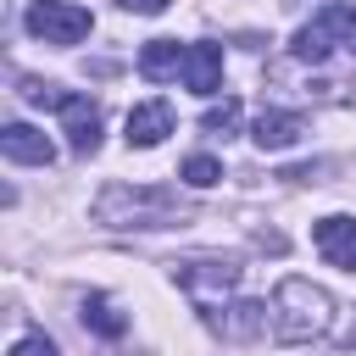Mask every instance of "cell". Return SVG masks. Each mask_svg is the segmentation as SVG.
<instances>
[{
  "label": "cell",
  "instance_id": "cell-16",
  "mask_svg": "<svg viewBox=\"0 0 356 356\" xmlns=\"http://www.w3.org/2000/svg\"><path fill=\"white\" fill-rule=\"evenodd\" d=\"M178 178H184L189 189H211V184L222 178V161H217V156H189V161L178 167Z\"/></svg>",
  "mask_w": 356,
  "mask_h": 356
},
{
  "label": "cell",
  "instance_id": "cell-4",
  "mask_svg": "<svg viewBox=\"0 0 356 356\" xmlns=\"http://www.w3.org/2000/svg\"><path fill=\"white\" fill-rule=\"evenodd\" d=\"M22 22H28V33L44 39V44H78V39L95 28V17H89L83 6H67V0H33Z\"/></svg>",
  "mask_w": 356,
  "mask_h": 356
},
{
  "label": "cell",
  "instance_id": "cell-13",
  "mask_svg": "<svg viewBox=\"0 0 356 356\" xmlns=\"http://www.w3.org/2000/svg\"><path fill=\"white\" fill-rule=\"evenodd\" d=\"M211 328H217L222 339L245 345V339H256V334L267 328V306H261V300H234V306H222V317H211Z\"/></svg>",
  "mask_w": 356,
  "mask_h": 356
},
{
  "label": "cell",
  "instance_id": "cell-7",
  "mask_svg": "<svg viewBox=\"0 0 356 356\" xmlns=\"http://www.w3.org/2000/svg\"><path fill=\"white\" fill-rule=\"evenodd\" d=\"M312 245L323 250L328 267L356 273V222H350V217H323V222L312 228Z\"/></svg>",
  "mask_w": 356,
  "mask_h": 356
},
{
  "label": "cell",
  "instance_id": "cell-17",
  "mask_svg": "<svg viewBox=\"0 0 356 356\" xmlns=\"http://www.w3.org/2000/svg\"><path fill=\"white\" fill-rule=\"evenodd\" d=\"M11 356H61V350H56L50 334H22V339L11 345Z\"/></svg>",
  "mask_w": 356,
  "mask_h": 356
},
{
  "label": "cell",
  "instance_id": "cell-6",
  "mask_svg": "<svg viewBox=\"0 0 356 356\" xmlns=\"http://www.w3.org/2000/svg\"><path fill=\"white\" fill-rule=\"evenodd\" d=\"M56 111H61V128H67V139H72V150L78 156H95L100 150V106L89 100V95H56Z\"/></svg>",
  "mask_w": 356,
  "mask_h": 356
},
{
  "label": "cell",
  "instance_id": "cell-11",
  "mask_svg": "<svg viewBox=\"0 0 356 356\" xmlns=\"http://www.w3.org/2000/svg\"><path fill=\"white\" fill-rule=\"evenodd\" d=\"M184 56H189V44H178V39H150V44L139 50V78H145V83H172V78L184 72Z\"/></svg>",
  "mask_w": 356,
  "mask_h": 356
},
{
  "label": "cell",
  "instance_id": "cell-15",
  "mask_svg": "<svg viewBox=\"0 0 356 356\" xmlns=\"http://www.w3.org/2000/svg\"><path fill=\"white\" fill-rule=\"evenodd\" d=\"M200 128H206L211 139H228V134L239 128V100H234V95H222L217 106H206V117H200Z\"/></svg>",
  "mask_w": 356,
  "mask_h": 356
},
{
  "label": "cell",
  "instance_id": "cell-2",
  "mask_svg": "<svg viewBox=\"0 0 356 356\" xmlns=\"http://www.w3.org/2000/svg\"><path fill=\"white\" fill-rule=\"evenodd\" d=\"M334 328V295L312 278H284L273 289V339L278 345H312Z\"/></svg>",
  "mask_w": 356,
  "mask_h": 356
},
{
  "label": "cell",
  "instance_id": "cell-10",
  "mask_svg": "<svg viewBox=\"0 0 356 356\" xmlns=\"http://www.w3.org/2000/svg\"><path fill=\"white\" fill-rule=\"evenodd\" d=\"M300 134H306V117L300 111H278V106H267L256 117V128H250V139L261 150H289V145H300Z\"/></svg>",
  "mask_w": 356,
  "mask_h": 356
},
{
  "label": "cell",
  "instance_id": "cell-5",
  "mask_svg": "<svg viewBox=\"0 0 356 356\" xmlns=\"http://www.w3.org/2000/svg\"><path fill=\"white\" fill-rule=\"evenodd\" d=\"M345 33H356V6H350V0L323 6V11H317L300 33H295V44H289V50H295V61H323V56H328Z\"/></svg>",
  "mask_w": 356,
  "mask_h": 356
},
{
  "label": "cell",
  "instance_id": "cell-3",
  "mask_svg": "<svg viewBox=\"0 0 356 356\" xmlns=\"http://www.w3.org/2000/svg\"><path fill=\"white\" fill-rule=\"evenodd\" d=\"M172 278H178V289L200 306V312H211L234 284H239V261L234 256H184V261H172Z\"/></svg>",
  "mask_w": 356,
  "mask_h": 356
},
{
  "label": "cell",
  "instance_id": "cell-14",
  "mask_svg": "<svg viewBox=\"0 0 356 356\" xmlns=\"http://www.w3.org/2000/svg\"><path fill=\"white\" fill-rule=\"evenodd\" d=\"M78 317H83V328H95L100 339H122V334H128V317H122L106 295H83V300H78Z\"/></svg>",
  "mask_w": 356,
  "mask_h": 356
},
{
  "label": "cell",
  "instance_id": "cell-1",
  "mask_svg": "<svg viewBox=\"0 0 356 356\" xmlns=\"http://www.w3.org/2000/svg\"><path fill=\"white\" fill-rule=\"evenodd\" d=\"M195 206L167 184H106L95 195V222L106 228H172Z\"/></svg>",
  "mask_w": 356,
  "mask_h": 356
},
{
  "label": "cell",
  "instance_id": "cell-8",
  "mask_svg": "<svg viewBox=\"0 0 356 356\" xmlns=\"http://www.w3.org/2000/svg\"><path fill=\"white\" fill-rule=\"evenodd\" d=\"M0 150H6L11 161H22V167H50V161H56V145H50L33 122H6V128H0Z\"/></svg>",
  "mask_w": 356,
  "mask_h": 356
},
{
  "label": "cell",
  "instance_id": "cell-12",
  "mask_svg": "<svg viewBox=\"0 0 356 356\" xmlns=\"http://www.w3.org/2000/svg\"><path fill=\"white\" fill-rule=\"evenodd\" d=\"M184 83L195 89V95H217L222 89V44H189V56H184Z\"/></svg>",
  "mask_w": 356,
  "mask_h": 356
},
{
  "label": "cell",
  "instance_id": "cell-18",
  "mask_svg": "<svg viewBox=\"0 0 356 356\" xmlns=\"http://www.w3.org/2000/svg\"><path fill=\"white\" fill-rule=\"evenodd\" d=\"M128 11H139V17H161L167 11V0H122Z\"/></svg>",
  "mask_w": 356,
  "mask_h": 356
},
{
  "label": "cell",
  "instance_id": "cell-19",
  "mask_svg": "<svg viewBox=\"0 0 356 356\" xmlns=\"http://www.w3.org/2000/svg\"><path fill=\"white\" fill-rule=\"evenodd\" d=\"M345 345H350V350H356V328H350V339H345Z\"/></svg>",
  "mask_w": 356,
  "mask_h": 356
},
{
  "label": "cell",
  "instance_id": "cell-9",
  "mask_svg": "<svg viewBox=\"0 0 356 356\" xmlns=\"http://www.w3.org/2000/svg\"><path fill=\"white\" fill-rule=\"evenodd\" d=\"M167 134H172V106H167V100H145V106L128 111V145H134V150H150V145H161Z\"/></svg>",
  "mask_w": 356,
  "mask_h": 356
}]
</instances>
